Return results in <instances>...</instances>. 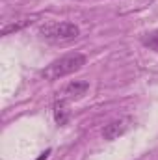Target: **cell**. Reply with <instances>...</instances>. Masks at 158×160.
Here are the masks:
<instances>
[{"mask_svg":"<svg viewBox=\"0 0 158 160\" xmlns=\"http://www.w3.org/2000/svg\"><path fill=\"white\" fill-rule=\"evenodd\" d=\"M86 63V56L80 54V52H69L58 60H54L45 71H43V77L47 80H58L63 78L71 73H77L78 69H82V65Z\"/></svg>","mask_w":158,"mask_h":160,"instance_id":"cell-1","label":"cell"},{"mask_svg":"<svg viewBox=\"0 0 158 160\" xmlns=\"http://www.w3.org/2000/svg\"><path fill=\"white\" fill-rule=\"evenodd\" d=\"M41 38L52 43H67L80 36V28L73 22H48L41 26Z\"/></svg>","mask_w":158,"mask_h":160,"instance_id":"cell-2","label":"cell"},{"mask_svg":"<svg viewBox=\"0 0 158 160\" xmlns=\"http://www.w3.org/2000/svg\"><path fill=\"white\" fill-rule=\"evenodd\" d=\"M130 127V119L128 118H121V119H116L112 123H108L104 128H102V138L112 142V140H117L119 136H123Z\"/></svg>","mask_w":158,"mask_h":160,"instance_id":"cell-3","label":"cell"},{"mask_svg":"<svg viewBox=\"0 0 158 160\" xmlns=\"http://www.w3.org/2000/svg\"><path fill=\"white\" fill-rule=\"evenodd\" d=\"M87 89H89V84H87L86 80H75V82H71V84L65 86L62 99H67V101L80 99V97H84V95L87 93Z\"/></svg>","mask_w":158,"mask_h":160,"instance_id":"cell-4","label":"cell"},{"mask_svg":"<svg viewBox=\"0 0 158 160\" xmlns=\"http://www.w3.org/2000/svg\"><path fill=\"white\" fill-rule=\"evenodd\" d=\"M54 119L58 125H67L71 119V110H69V102L67 99H60L54 104Z\"/></svg>","mask_w":158,"mask_h":160,"instance_id":"cell-5","label":"cell"},{"mask_svg":"<svg viewBox=\"0 0 158 160\" xmlns=\"http://www.w3.org/2000/svg\"><path fill=\"white\" fill-rule=\"evenodd\" d=\"M141 43L147 47V48H151V50H155L158 52V30L155 32H149V34H145L143 38H141Z\"/></svg>","mask_w":158,"mask_h":160,"instance_id":"cell-6","label":"cell"},{"mask_svg":"<svg viewBox=\"0 0 158 160\" xmlns=\"http://www.w3.org/2000/svg\"><path fill=\"white\" fill-rule=\"evenodd\" d=\"M28 22H30V21H21V22H13V24H6V26L2 28V36H7V34H11V32H17V30H21V28H24Z\"/></svg>","mask_w":158,"mask_h":160,"instance_id":"cell-7","label":"cell"},{"mask_svg":"<svg viewBox=\"0 0 158 160\" xmlns=\"http://www.w3.org/2000/svg\"><path fill=\"white\" fill-rule=\"evenodd\" d=\"M48 155H50V149H47L45 153H41V157L37 160H47V157H48Z\"/></svg>","mask_w":158,"mask_h":160,"instance_id":"cell-8","label":"cell"}]
</instances>
